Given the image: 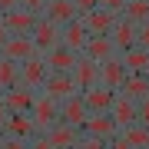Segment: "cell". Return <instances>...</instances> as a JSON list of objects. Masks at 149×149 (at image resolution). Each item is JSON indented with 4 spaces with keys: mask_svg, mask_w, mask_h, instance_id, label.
Wrapping results in <instances>:
<instances>
[{
    "mask_svg": "<svg viewBox=\"0 0 149 149\" xmlns=\"http://www.w3.org/2000/svg\"><path fill=\"white\" fill-rule=\"evenodd\" d=\"M123 56V66H126V73H149V50L143 47H129Z\"/></svg>",
    "mask_w": 149,
    "mask_h": 149,
    "instance_id": "23",
    "label": "cell"
},
{
    "mask_svg": "<svg viewBox=\"0 0 149 149\" xmlns=\"http://www.w3.org/2000/svg\"><path fill=\"white\" fill-rule=\"evenodd\" d=\"M136 47H143V50H149V23H143V27L136 30Z\"/></svg>",
    "mask_w": 149,
    "mask_h": 149,
    "instance_id": "32",
    "label": "cell"
},
{
    "mask_svg": "<svg viewBox=\"0 0 149 149\" xmlns=\"http://www.w3.org/2000/svg\"><path fill=\"white\" fill-rule=\"evenodd\" d=\"M60 43L70 47L73 53H83V47L90 43V33H86L83 20H73V23H66V27H60Z\"/></svg>",
    "mask_w": 149,
    "mask_h": 149,
    "instance_id": "19",
    "label": "cell"
},
{
    "mask_svg": "<svg viewBox=\"0 0 149 149\" xmlns=\"http://www.w3.org/2000/svg\"><path fill=\"white\" fill-rule=\"evenodd\" d=\"M86 106H83V96L80 93H73V96H66L63 103H60V123H66V126H73V129H80L83 123H86Z\"/></svg>",
    "mask_w": 149,
    "mask_h": 149,
    "instance_id": "11",
    "label": "cell"
},
{
    "mask_svg": "<svg viewBox=\"0 0 149 149\" xmlns=\"http://www.w3.org/2000/svg\"><path fill=\"white\" fill-rule=\"evenodd\" d=\"M13 86H20V63L0 56V93L13 90Z\"/></svg>",
    "mask_w": 149,
    "mask_h": 149,
    "instance_id": "24",
    "label": "cell"
},
{
    "mask_svg": "<svg viewBox=\"0 0 149 149\" xmlns=\"http://www.w3.org/2000/svg\"><path fill=\"white\" fill-rule=\"evenodd\" d=\"M70 76H73V86H76V93H86L90 86L100 83V66L93 63V60H86L80 53V60H76V66L70 70Z\"/></svg>",
    "mask_w": 149,
    "mask_h": 149,
    "instance_id": "8",
    "label": "cell"
},
{
    "mask_svg": "<svg viewBox=\"0 0 149 149\" xmlns=\"http://www.w3.org/2000/svg\"><path fill=\"white\" fill-rule=\"evenodd\" d=\"M100 7H103V10H109V13H123V10H126V0H100Z\"/></svg>",
    "mask_w": 149,
    "mask_h": 149,
    "instance_id": "29",
    "label": "cell"
},
{
    "mask_svg": "<svg viewBox=\"0 0 149 149\" xmlns=\"http://www.w3.org/2000/svg\"><path fill=\"white\" fill-rule=\"evenodd\" d=\"M0 143H3V129H0Z\"/></svg>",
    "mask_w": 149,
    "mask_h": 149,
    "instance_id": "39",
    "label": "cell"
},
{
    "mask_svg": "<svg viewBox=\"0 0 149 149\" xmlns=\"http://www.w3.org/2000/svg\"><path fill=\"white\" fill-rule=\"evenodd\" d=\"M30 119L37 126V133H47L53 123H60V103L47 93H37L33 96V106H30Z\"/></svg>",
    "mask_w": 149,
    "mask_h": 149,
    "instance_id": "1",
    "label": "cell"
},
{
    "mask_svg": "<svg viewBox=\"0 0 149 149\" xmlns=\"http://www.w3.org/2000/svg\"><path fill=\"white\" fill-rule=\"evenodd\" d=\"M17 7H20V0H0V17L10 13V10H17Z\"/></svg>",
    "mask_w": 149,
    "mask_h": 149,
    "instance_id": "36",
    "label": "cell"
},
{
    "mask_svg": "<svg viewBox=\"0 0 149 149\" xmlns=\"http://www.w3.org/2000/svg\"><path fill=\"white\" fill-rule=\"evenodd\" d=\"M30 40H33V47H37V53H47V50H53L60 43V27L53 20H47V17H40L37 27L30 30Z\"/></svg>",
    "mask_w": 149,
    "mask_h": 149,
    "instance_id": "6",
    "label": "cell"
},
{
    "mask_svg": "<svg viewBox=\"0 0 149 149\" xmlns=\"http://www.w3.org/2000/svg\"><path fill=\"white\" fill-rule=\"evenodd\" d=\"M123 139H126L133 149H149V126H143V123H133V126L119 129Z\"/></svg>",
    "mask_w": 149,
    "mask_h": 149,
    "instance_id": "25",
    "label": "cell"
},
{
    "mask_svg": "<svg viewBox=\"0 0 149 149\" xmlns=\"http://www.w3.org/2000/svg\"><path fill=\"white\" fill-rule=\"evenodd\" d=\"M0 20H3V27H7V33H10V37H30V30L37 27L40 17L30 13V10H23V7H17V10L3 13Z\"/></svg>",
    "mask_w": 149,
    "mask_h": 149,
    "instance_id": "5",
    "label": "cell"
},
{
    "mask_svg": "<svg viewBox=\"0 0 149 149\" xmlns=\"http://www.w3.org/2000/svg\"><path fill=\"white\" fill-rule=\"evenodd\" d=\"M146 76H149V73H146Z\"/></svg>",
    "mask_w": 149,
    "mask_h": 149,
    "instance_id": "41",
    "label": "cell"
},
{
    "mask_svg": "<svg viewBox=\"0 0 149 149\" xmlns=\"http://www.w3.org/2000/svg\"><path fill=\"white\" fill-rule=\"evenodd\" d=\"M3 136H10V139H23V143H30V139L37 136V126H33L30 113H10V119L3 123Z\"/></svg>",
    "mask_w": 149,
    "mask_h": 149,
    "instance_id": "12",
    "label": "cell"
},
{
    "mask_svg": "<svg viewBox=\"0 0 149 149\" xmlns=\"http://www.w3.org/2000/svg\"><path fill=\"white\" fill-rule=\"evenodd\" d=\"M73 7H76V13H80V17H86L90 10L100 7V0H73Z\"/></svg>",
    "mask_w": 149,
    "mask_h": 149,
    "instance_id": "30",
    "label": "cell"
},
{
    "mask_svg": "<svg viewBox=\"0 0 149 149\" xmlns=\"http://www.w3.org/2000/svg\"><path fill=\"white\" fill-rule=\"evenodd\" d=\"M83 96V106H86V113H109V106H113V90H106V86H90L86 93H80Z\"/></svg>",
    "mask_w": 149,
    "mask_h": 149,
    "instance_id": "16",
    "label": "cell"
},
{
    "mask_svg": "<svg viewBox=\"0 0 149 149\" xmlns=\"http://www.w3.org/2000/svg\"><path fill=\"white\" fill-rule=\"evenodd\" d=\"M0 149H27V143H23V139H10V136H3Z\"/></svg>",
    "mask_w": 149,
    "mask_h": 149,
    "instance_id": "35",
    "label": "cell"
},
{
    "mask_svg": "<svg viewBox=\"0 0 149 149\" xmlns=\"http://www.w3.org/2000/svg\"><path fill=\"white\" fill-rule=\"evenodd\" d=\"M33 96H37V93L27 90V86H13V90L3 93V103H7V109H10V113H30Z\"/></svg>",
    "mask_w": 149,
    "mask_h": 149,
    "instance_id": "21",
    "label": "cell"
},
{
    "mask_svg": "<svg viewBox=\"0 0 149 149\" xmlns=\"http://www.w3.org/2000/svg\"><path fill=\"white\" fill-rule=\"evenodd\" d=\"M43 83H47V63H43V56H30L27 63H20V86H27V90L40 93Z\"/></svg>",
    "mask_w": 149,
    "mask_h": 149,
    "instance_id": "4",
    "label": "cell"
},
{
    "mask_svg": "<svg viewBox=\"0 0 149 149\" xmlns=\"http://www.w3.org/2000/svg\"><path fill=\"white\" fill-rule=\"evenodd\" d=\"M40 17L53 20L56 27H66V23H73V20H83V17L76 13L73 0H47V7H43V13H40Z\"/></svg>",
    "mask_w": 149,
    "mask_h": 149,
    "instance_id": "9",
    "label": "cell"
},
{
    "mask_svg": "<svg viewBox=\"0 0 149 149\" xmlns=\"http://www.w3.org/2000/svg\"><path fill=\"white\" fill-rule=\"evenodd\" d=\"M43 136L50 139V146H53V149H76L83 133H80V129H73V126H66V123H53Z\"/></svg>",
    "mask_w": 149,
    "mask_h": 149,
    "instance_id": "13",
    "label": "cell"
},
{
    "mask_svg": "<svg viewBox=\"0 0 149 149\" xmlns=\"http://www.w3.org/2000/svg\"><path fill=\"white\" fill-rule=\"evenodd\" d=\"M123 80H126V66H123V56H109L106 63H100V86H106V90L119 93Z\"/></svg>",
    "mask_w": 149,
    "mask_h": 149,
    "instance_id": "10",
    "label": "cell"
},
{
    "mask_svg": "<svg viewBox=\"0 0 149 149\" xmlns=\"http://www.w3.org/2000/svg\"><path fill=\"white\" fill-rule=\"evenodd\" d=\"M119 93L129 96V100H136V103L146 100V96H149V76H146V73H126V80H123Z\"/></svg>",
    "mask_w": 149,
    "mask_h": 149,
    "instance_id": "22",
    "label": "cell"
},
{
    "mask_svg": "<svg viewBox=\"0 0 149 149\" xmlns=\"http://www.w3.org/2000/svg\"><path fill=\"white\" fill-rule=\"evenodd\" d=\"M136 123H143V126H149V96L136 103Z\"/></svg>",
    "mask_w": 149,
    "mask_h": 149,
    "instance_id": "28",
    "label": "cell"
},
{
    "mask_svg": "<svg viewBox=\"0 0 149 149\" xmlns=\"http://www.w3.org/2000/svg\"><path fill=\"white\" fill-rule=\"evenodd\" d=\"M136 23L133 20H126V17H116V23L109 27V33L106 37L113 40V47H116V53H126L129 47H136Z\"/></svg>",
    "mask_w": 149,
    "mask_h": 149,
    "instance_id": "7",
    "label": "cell"
},
{
    "mask_svg": "<svg viewBox=\"0 0 149 149\" xmlns=\"http://www.w3.org/2000/svg\"><path fill=\"white\" fill-rule=\"evenodd\" d=\"M109 116L116 119L119 129L133 126V123H136V100H129V96L116 93V96H113V106H109Z\"/></svg>",
    "mask_w": 149,
    "mask_h": 149,
    "instance_id": "18",
    "label": "cell"
},
{
    "mask_svg": "<svg viewBox=\"0 0 149 149\" xmlns=\"http://www.w3.org/2000/svg\"><path fill=\"white\" fill-rule=\"evenodd\" d=\"M109 139H96V136H80V146L76 149H106Z\"/></svg>",
    "mask_w": 149,
    "mask_h": 149,
    "instance_id": "27",
    "label": "cell"
},
{
    "mask_svg": "<svg viewBox=\"0 0 149 149\" xmlns=\"http://www.w3.org/2000/svg\"><path fill=\"white\" fill-rule=\"evenodd\" d=\"M83 56L93 60V63L100 66V63H106L109 56H116V47H113L109 37H90V43L83 47Z\"/></svg>",
    "mask_w": 149,
    "mask_h": 149,
    "instance_id": "20",
    "label": "cell"
},
{
    "mask_svg": "<svg viewBox=\"0 0 149 149\" xmlns=\"http://www.w3.org/2000/svg\"><path fill=\"white\" fill-rule=\"evenodd\" d=\"M10 119V109H7V103H3V96H0V129H3V123Z\"/></svg>",
    "mask_w": 149,
    "mask_h": 149,
    "instance_id": "37",
    "label": "cell"
},
{
    "mask_svg": "<svg viewBox=\"0 0 149 149\" xmlns=\"http://www.w3.org/2000/svg\"><path fill=\"white\" fill-rule=\"evenodd\" d=\"M116 23V13H109V10H103V7H96V10H90L83 17V27L90 37H106L109 27Z\"/></svg>",
    "mask_w": 149,
    "mask_h": 149,
    "instance_id": "17",
    "label": "cell"
},
{
    "mask_svg": "<svg viewBox=\"0 0 149 149\" xmlns=\"http://www.w3.org/2000/svg\"><path fill=\"white\" fill-rule=\"evenodd\" d=\"M40 93H47V96H53L56 103H63L66 96H73V93H76L73 76H70V73H47V83H43V90H40Z\"/></svg>",
    "mask_w": 149,
    "mask_h": 149,
    "instance_id": "14",
    "label": "cell"
},
{
    "mask_svg": "<svg viewBox=\"0 0 149 149\" xmlns=\"http://www.w3.org/2000/svg\"><path fill=\"white\" fill-rule=\"evenodd\" d=\"M0 56L13 60V63H27L30 56H37V47H33L30 37H10L3 43V50H0Z\"/></svg>",
    "mask_w": 149,
    "mask_h": 149,
    "instance_id": "15",
    "label": "cell"
},
{
    "mask_svg": "<svg viewBox=\"0 0 149 149\" xmlns=\"http://www.w3.org/2000/svg\"><path fill=\"white\" fill-rule=\"evenodd\" d=\"M0 96H3V93H0Z\"/></svg>",
    "mask_w": 149,
    "mask_h": 149,
    "instance_id": "40",
    "label": "cell"
},
{
    "mask_svg": "<svg viewBox=\"0 0 149 149\" xmlns=\"http://www.w3.org/2000/svg\"><path fill=\"white\" fill-rule=\"evenodd\" d=\"M27 149H53V146H50V139L43 136V133H37V136H33L30 143H27Z\"/></svg>",
    "mask_w": 149,
    "mask_h": 149,
    "instance_id": "33",
    "label": "cell"
},
{
    "mask_svg": "<svg viewBox=\"0 0 149 149\" xmlns=\"http://www.w3.org/2000/svg\"><path fill=\"white\" fill-rule=\"evenodd\" d=\"M10 40V33H7V27H3V20H0V50H3V43Z\"/></svg>",
    "mask_w": 149,
    "mask_h": 149,
    "instance_id": "38",
    "label": "cell"
},
{
    "mask_svg": "<svg viewBox=\"0 0 149 149\" xmlns=\"http://www.w3.org/2000/svg\"><path fill=\"white\" fill-rule=\"evenodd\" d=\"M20 7H23V10H30V13H43V7H47V0H20Z\"/></svg>",
    "mask_w": 149,
    "mask_h": 149,
    "instance_id": "31",
    "label": "cell"
},
{
    "mask_svg": "<svg viewBox=\"0 0 149 149\" xmlns=\"http://www.w3.org/2000/svg\"><path fill=\"white\" fill-rule=\"evenodd\" d=\"M80 133L83 136H96V139H113L119 133V126H116V119H113L109 113H90L86 123L80 126Z\"/></svg>",
    "mask_w": 149,
    "mask_h": 149,
    "instance_id": "2",
    "label": "cell"
},
{
    "mask_svg": "<svg viewBox=\"0 0 149 149\" xmlns=\"http://www.w3.org/2000/svg\"><path fill=\"white\" fill-rule=\"evenodd\" d=\"M119 17L133 20L136 27H143V23H149V0H126V10H123Z\"/></svg>",
    "mask_w": 149,
    "mask_h": 149,
    "instance_id": "26",
    "label": "cell"
},
{
    "mask_svg": "<svg viewBox=\"0 0 149 149\" xmlns=\"http://www.w3.org/2000/svg\"><path fill=\"white\" fill-rule=\"evenodd\" d=\"M40 56H43V63H47V73H70V70L76 66V60H80V53H73L63 43H56L53 50H47V53H40Z\"/></svg>",
    "mask_w": 149,
    "mask_h": 149,
    "instance_id": "3",
    "label": "cell"
},
{
    "mask_svg": "<svg viewBox=\"0 0 149 149\" xmlns=\"http://www.w3.org/2000/svg\"><path fill=\"white\" fill-rule=\"evenodd\" d=\"M106 149H133V146H129L126 139H123V133H116V136H113L109 143H106Z\"/></svg>",
    "mask_w": 149,
    "mask_h": 149,
    "instance_id": "34",
    "label": "cell"
}]
</instances>
